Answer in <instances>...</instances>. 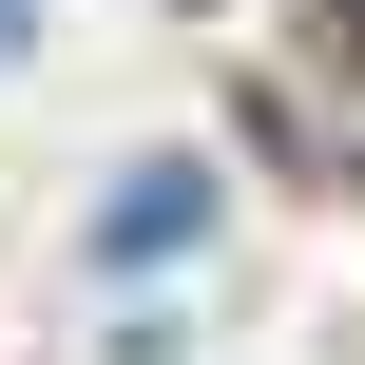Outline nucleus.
Here are the masks:
<instances>
[{"label":"nucleus","instance_id":"obj_1","mask_svg":"<svg viewBox=\"0 0 365 365\" xmlns=\"http://www.w3.org/2000/svg\"><path fill=\"white\" fill-rule=\"evenodd\" d=\"M192 231H212V154H154V173L96 212V250H115V269H173Z\"/></svg>","mask_w":365,"mask_h":365}]
</instances>
